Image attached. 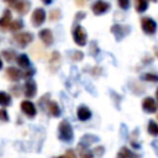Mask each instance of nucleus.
<instances>
[{
	"instance_id": "1",
	"label": "nucleus",
	"mask_w": 158,
	"mask_h": 158,
	"mask_svg": "<svg viewBox=\"0 0 158 158\" xmlns=\"http://www.w3.org/2000/svg\"><path fill=\"white\" fill-rule=\"evenodd\" d=\"M58 138L64 143H70L74 139V131L68 120H62L58 125Z\"/></svg>"
},
{
	"instance_id": "2",
	"label": "nucleus",
	"mask_w": 158,
	"mask_h": 158,
	"mask_svg": "<svg viewBox=\"0 0 158 158\" xmlns=\"http://www.w3.org/2000/svg\"><path fill=\"white\" fill-rule=\"evenodd\" d=\"M14 42L21 47V48H25L26 46H28L32 41H33V35L31 32H17L14 35Z\"/></svg>"
},
{
	"instance_id": "3",
	"label": "nucleus",
	"mask_w": 158,
	"mask_h": 158,
	"mask_svg": "<svg viewBox=\"0 0 158 158\" xmlns=\"http://www.w3.org/2000/svg\"><path fill=\"white\" fill-rule=\"evenodd\" d=\"M72 33H73V40H74V42H75L78 46L84 47V46L86 44L88 37H86V32H85L84 27H81L80 25H75Z\"/></svg>"
},
{
	"instance_id": "4",
	"label": "nucleus",
	"mask_w": 158,
	"mask_h": 158,
	"mask_svg": "<svg viewBox=\"0 0 158 158\" xmlns=\"http://www.w3.org/2000/svg\"><path fill=\"white\" fill-rule=\"evenodd\" d=\"M22 93H23L26 99H33L36 96V94H37V84L32 78L25 80V84L22 86Z\"/></svg>"
},
{
	"instance_id": "5",
	"label": "nucleus",
	"mask_w": 158,
	"mask_h": 158,
	"mask_svg": "<svg viewBox=\"0 0 158 158\" xmlns=\"http://www.w3.org/2000/svg\"><path fill=\"white\" fill-rule=\"evenodd\" d=\"M20 109H21V112L28 118H33L37 115L36 105L31 100H22L20 104Z\"/></svg>"
},
{
	"instance_id": "6",
	"label": "nucleus",
	"mask_w": 158,
	"mask_h": 158,
	"mask_svg": "<svg viewBox=\"0 0 158 158\" xmlns=\"http://www.w3.org/2000/svg\"><path fill=\"white\" fill-rule=\"evenodd\" d=\"M5 2H7L17 14L23 15L28 11L30 9V2L27 0H4Z\"/></svg>"
},
{
	"instance_id": "7",
	"label": "nucleus",
	"mask_w": 158,
	"mask_h": 158,
	"mask_svg": "<svg viewBox=\"0 0 158 158\" xmlns=\"http://www.w3.org/2000/svg\"><path fill=\"white\" fill-rule=\"evenodd\" d=\"M141 27H142L143 32L147 35H154L157 31V23L151 17H143L141 20Z\"/></svg>"
},
{
	"instance_id": "8",
	"label": "nucleus",
	"mask_w": 158,
	"mask_h": 158,
	"mask_svg": "<svg viewBox=\"0 0 158 158\" xmlns=\"http://www.w3.org/2000/svg\"><path fill=\"white\" fill-rule=\"evenodd\" d=\"M111 33L115 36V38L117 41H121L130 33V27L123 26V25H114L111 27Z\"/></svg>"
},
{
	"instance_id": "9",
	"label": "nucleus",
	"mask_w": 158,
	"mask_h": 158,
	"mask_svg": "<svg viewBox=\"0 0 158 158\" xmlns=\"http://www.w3.org/2000/svg\"><path fill=\"white\" fill-rule=\"evenodd\" d=\"M46 20V11L42 9V7H37L33 10L32 12V17H31V21H32V25L35 27H38L41 26Z\"/></svg>"
},
{
	"instance_id": "10",
	"label": "nucleus",
	"mask_w": 158,
	"mask_h": 158,
	"mask_svg": "<svg viewBox=\"0 0 158 158\" xmlns=\"http://www.w3.org/2000/svg\"><path fill=\"white\" fill-rule=\"evenodd\" d=\"M22 77V70L16 67H7L5 69V78L12 83H17Z\"/></svg>"
},
{
	"instance_id": "11",
	"label": "nucleus",
	"mask_w": 158,
	"mask_h": 158,
	"mask_svg": "<svg viewBox=\"0 0 158 158\" xmlns=\"http://www.w3.org/2000/svg\"><path fill=\"white\" fill-rule=\"evenodd\" d=\"M142 110L146 114H156L157 111V102L156 99L152 96H146L142 100Z\"/></svg>"
},
{
	"instance_id": "12",
	"label": "nucleus",
	"mask_w": 158,
	"mask_h": 158,
	"mask_svg": "<svg viewBox=\"0 0 158 158\" xmlns=\"http://www.w3.org/2000/svg\"><path fill=\"white\" fill-rule=\"evenodd\" d=\"M44 109L47 110V114L51 115L52 117H59L62 115V111H60V107L58 105L57 101H53V100H48L46 102V106Z\"/></svg>"
},
{
	"instance_id": "13",
	"label": "nucleus",
	"mask_w": 158,
	"mask_h": 158,
	"mask_svg": "<svg viewBox=\"0 0 158 158\" xmlns=\"http://www.w3.org/2000/svg\"><path fill=\"white\" fill-rule=\"evenodd\" d=\"M91 110L86 106V105H80V106H78V109H77V117H78V120L79 121H88V120H90L91 118Z\"/></svg>"
},
{
	"instance_id": "14",
	"label": "nucleus",
	"mask_w": 158,
	"mask_h": 158,
	"mask_svg": "<svg viewBox=\"0 0 158 158\" xmlns=\"http://www.w3.org/2000/svg\"><path fill=\"white\" fill-rule=\"evenodd\" d=\"M59 65H60V54H59V52L53 51L52 54H51V57H49L48 67H49V69H51L52 73H56L57 69L59 68Z\"/></svg>"
},
{
	"instance_id": "15",
	"label": "nucleus",
	"mask_w": 158,
	"mask_h": 158,
	"mask_svg": "<svg viewBox=\"0 0 158 158\" xmlns=\"http://www.w3.org/2000/svg\"><path fill=\"white\" fill-rule=\"evenodd\" d=\"M110 9V4L104 1V0H96L93 5V12L95 15H101V14H105L107 10Z\"/></svg>"
},
{
	"instance_id": "16",
	"label": "nucleus",
	"mask_w": 158,
	"mask_h": 158,
	"mask_svg": "<svg viewBox=\"0 0 158 158\" xmlns=\"http://www.w3.org/2000/svg\"><path fill=\"white\" fill-rule=\"evenodd\" d=\"M38 36H40V38H41V41L43 42L44 46H52L53 44V40L54 38H53V33H52V31L49 28L41 30Z\"/></svg>"
},
{
	"instance_id": "17",
	"label": "nucleus",
	"mask_w": 158,
	"mask_h": 158,
	"mask_svg": "<svg viewBox=\"0 0 158 158\" xmlns=\"http://www.w3.org/2000/svg\"><path fill=\"white\" fill-rule=\"evenodd\" d=\"M77 151H78V156L79 158H95L94 153L91 149H89V146L79 142L77 146Z\"/></svg>"
},
{
	"instance_id": "18",
	"label": "nucleus",
	"mask_w": 158,
	"mask_h": 158,
	"mask_svg": "<svg viewBox=\"0 0 158 158\" xmlns=\"http://www.w3.org/2000/svg\"><path fill=\"white\" fill-rule=\"evenodd\" d=\"M15 60H16L17 65H19L20 68H22V69H26V68L31 67L30 58H28V56H27V54H25V53H21V54H19V56H16Z\"/></svg>"
},
{
	"instance_id": "19",
	"label": "nucleus",
	"mask_w": 158,
	"mask_h": 158,
	"mask_svg": "<svg viewBox=\"0 0 158 158\" xmlns=\"http://www.w3.org/2000/svg\"><path fill=\"white\" fill-rule=\"evenodd\" d=\"M11 22V12L9 9H6L2 14V16L0 17V28L1 30H7L9 25Z\"/></svg>"
},
{
	"instance_id": "20",
	"label": "nucleus",
	"mask_w": 158,
	"mask_h": 158,
	"mask_svg": "<svg viewBox=\"0 0 158 158\" xmlns=\"http://www.w3.org/2000/svg\"><path fill=\"white\" fill-rule=\"evenodd\" d=\"M117 158H141V156L136 154L127 147H122L120 149V152L117 153Z\"/></svg>"
},
{
	"instance_id": "21",
	"label": "nucleus",
	"mask_w": 158,
	"mask_h": 158,
	"mask_svg": "<svg viewBox=\"0 0 158 158\" xmlns=\"http://www.w3.org/2000/svg\"><path fill=\"white\" fill-rule=\"evenodd\" d=\"M11 104H12L11 95L6 91H0V106L6 107V106H11Z\"/></svg>"
},
{
	"instance_id": "22",
	"label": "nucleus",
	"mask_w": 158,
	"mask_h": 158,
	"mask_svg": "<svg viewBox=\"0 0 158 158\" xmlns=\"http://www.w3.org/2000/svg\"><path fill=\"white\" fill-rule=\"evenodd\" d=\"M1 56H2V58H4L6 62L11 63V62L15 60V58H16L17 54H16V52L12 51V49H4V51L1 52Z\"/></svg>"
},
{
	"instance_id": "23",
	"label": "nucleus",
	"mask_w": 158,
	"mask_h": 158,
	"mask_svg": "<svg viewBox=\"0 0 158 158\" xmlns=\"http://www.w3.org/2000/svg\"><path fill=\"white\" fill-rule=\"evenodd\" d=\"M147 132L153 136V137H157L158 136V125L154 120H149L148 121V126H147Z\"/></svg>"
},
{
	"instance_id": "24",
	"label": "nucleus",
	"mask_w": 158,
	"mask_h": 158,
	"mask_svg": "<svg viewBox=\"0 0 158 158\" xmlns=\"http://www.w3.org/2000/svg\"><path fill=\"white\" fill-rule=\"evenodd\" d=\"M135 7L137 12H144L148 7V1L147 0H135Z\"/></svg>"
},
{
	"instance_id": "25",
	"label": "nucleus",
	"mask_w": 158,
	"mask_h": 158,
	"mask_svg": "<svg viewBox=\"0 0 158 158\" xmlns=\"http://www.w3.org/2000/svg\"><path fill=\"white\" fill-rule=\"evenodd\" d=\"M22 27H23V22H22L21 20H14V21L10 22L7 30H10V31H12V32H17V31H20Z\"/></svg>"
},
{
	"instance_id": "26",
	"label": "nucleus",
	"mask_w": 158,
	"mask_h": 158,
	"mask_svg": "<svg viewBox=\"0 0 158 158\" xmlns=\"http://www.w3.org/2000/svg\"><path fill=\"white\" fill-rule=\"evenodd\" d=\"M141 79L148 83H157L158 81V75L154 73H144L141 75Z\"/></svg>"
},
{
	"instance_id": "27",
	"label": "nucleus",
	"mask_w": 158,
	"mask_h": 158,
	"mask_svg": "<svg viewBox=\"0 0 158 158\" xmlns=\"http://www.w3.org/2000/svg\"><path fill=\"white\" fill-rule=\"evenodd\" d=\"M99 138L96 137V136H94V135H84L83 137H81V143H84V144H86V146H90L91 143H94V142H96Z\"/></svg>"
},
{
	"instance_id": "28",
	"label": "nucleus",
	"mask_w": 158,
	"mask_h": 158,
	"mask_svg": "<svg viewBox=\"0 0 158 158\" xmlns=\"http://www.w3.org/2000/svg\"><path fill=\"white\" fill-rule=\"evenodd\" d=\"M21 94H22V88L19 84H15L10 88V95H12L15 98H19Z\"/></svg>"
},
{
	"instance_id": "29",
	"label": "nucleus",
	"mask_w": 158,
	"mask_h": 158,
	"mask_svg": "<svg viewBox=\"0 0 158 158\" xmlns=\"http://www.w3.org/2000/svg\"><path fill=\"white\" fill-rule=\"evenodd\" d=\"M35 73H36V70H35V68H26L23 72H22V77H21V79H30V78H32L33 75H35Z\"/></svg>"
},
{
	"instance_id": "30",
	"label": "nucleus",
	"mask_w": 158,
	"mask_h": 158,
	"mask_svg": "<svg viewBox=\"0 0 158 158\" xmlns=\"http://www.w3.org/2000/svg\"><path fill=\"white\" fill-rule=\"evenodd\" d=\"M49 99H51V94H48V93H47V94H44V95H43V96H42V98L38 100V106H40L42 110H44L46 102H47Z\"/></svg>"
},
{
	"instance_id": "31",
	"label": "nucleus",
	"mask_w": 158,
	"mask_h": 158,
	"mask_svg": "<svg viewBox=\"0 0 158 158\" xmlns=\"http://www.w3.org/2000/svg\"><path fill=\"white\" fill-rule=\"evenodd\" d=\"M93 153H94V157L95 158H101L104 156V152H105V148L102 146H99V147H95L94 149H91Z\"/></svg>"
},
{
	"instance_id": "32",
	"label": "nucleus",
	"mask_w": 158,
	"mask_h": 158,
	"mask_svg": "<svg viewBox=\"0 0 158 158\" xmlns=\"http://www.w3.org/2000/svg\"><path fill=\"white\" fill-rule=\"evenodd\" d=\"M70 58L74 60V62H79L84 58V53L80 52V51H74L72 54H70Z\"/></svg>"
},
{
	"instance_id": "33",
	"label": "nucleus",
	"mask_w": 158,
	"mask_h": 158,
	"mask_svg": "<svg viewBox=\"0 0 158 158\" xmlns=\"http://www.w3.org/2000/svg\"><path fill=\"white\" fill-rule=\"evenodd\" d=\"M9 114L6 109H0V122H9Z\"/></svg>"
},
{
	"instance_id": "34",
	"label": "nucleus",
	"mask_w": 158,
	"mask_h": 158,
	"mask_svg": "<svg viewBox=\"0 0 158 158\" xmlns=\"http://www.w3.org/2000/svg\"><path fill=\"white\" fill-rule=\"evenodd\" d=\"M60 17V11L59 10H52L51 12H49V20L51 21H57L58 19Z\"/></svg>"
},
{
	"instance_id": "35",
	"label": "nucleus",
	"mask_w": 158,
	"mask_h": 158,
	"mask_svg": "<svg viewBox=\"0 0 158 158\" xmlns=\"http://www.w3.org/2000/svg\"><path fill=\"white\" fill-rule=\"evenodd\" d=\"M117 2L122 10H127L130 7V0H117Z\"/></svg>"
},
{
	"instance_id": "36",
	"label": "nucleus",
	"mask_w": 158,
	"mask_h": 158,
	"mask_svg": "<svg viewBox=\"0 0 158 158\" xmlns=\"http://www.w3.org/2000/svg\"><path fill=\"white\" fill-rule=\"evenodd\" d=\"M64 156H65L67 158H78L77 153H75L73 149H67L65 153H64Z\"/></svg>"
},
{
	"instance_id": "37",
	"label": "nucleus",
	"mask_w": 158,
	"mask_h": 158,
	"mask_svg": "<svg viewBox=\"0 0 158 158\" xmlns=\"http://www.w3.org/2000/svg\"><path fill=\"white\" fill-rule=\"evenodd\" d=\"M85 1H86V0H75V2H77L78 6H83V5L85 4Z\"/></svg>"
},
{
	"instance_id": "38",
	"label": "nucleus",
	"mask_w": 158,
	"mask_h": 158,
	"mask_svg": "<svg viewBox=\"0 0 158 158\" xmlns=\"http://www.w3.org/2000/svg\"><path fill=\"white\" fill-rule=\"evenodd\" d=\"M52 1H53V0H42V2H43V4H46V5H49Z\"/></svg>"
},
{
	"instance_id": "39",
	"label": "nucleus",
	"mask_w": 158,
	"mask_h": 158,
	"mask_svg": "<svg viewBox=\"0 0 158 158\" xmlns=\"http://www.w3.org/2000/svg\"><path fill=\"white\" fill-rule=\"evenodd\" d=\"M2 69V60H1V58H0V70Z\"/></svg>"
},
{
	"instance_id": "40",
	"label": "nucleus",
	"mask_w": 158,
	"mask_h": 158,
	"mask_svg": "<svg viewBox=\"0 0 158 158\" xmlns=\"http://www.w3.org/2000/svg\"><path fill=\"white\" fill-rule=\"evenodd\" d=\"M56 158H67V157L63 154V156H59V157H56Z\"/></svg>"
},
{
	"instance_id": "41",
	"label": "nucleus",
	"mask_w": 158,
	"mask_h": 158,
	"mask_svg": "<svg viewBox=\"0 0 158 158\" xmlns=\"http://www.w3.org/2000/svg\"><path fill=\"white\" fill-rule=\"evenodd\" d=\"M152 1H154V2H156V1H157V0H152Z\"/></svg>"
}]
</instances>
